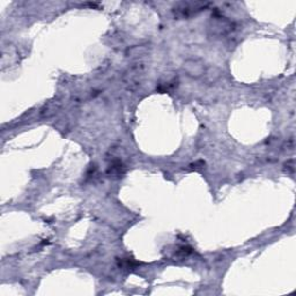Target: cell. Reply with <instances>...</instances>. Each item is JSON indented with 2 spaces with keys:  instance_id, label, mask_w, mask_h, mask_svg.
I'll return each instance as SVG.
<instances>
[{
  "instance_id": "2",
  "label": "cell",
  "mask_w": 296,
  "mask_h": 296,
  "mask_svg": "<svg viewBox=\"0 0 296 296\" xmlns=\"http://www.w3.org/2000/svg\"><path fill=\"white\" fill-rule=\"evenodd\" d=\"M184 71L192 78H199L205 73V65L198 59H189L184 63Z\"/></svg>"
},
{
  "instance_id": "4",
  "label": "cell",
  "mask_w": 296,
  "mask_h": 296,
  "mask_svg": "<svg viewBox=\"0 0 296 296\" xmlns=\"http://www.w3.org/2000/svg\"><path fill=\"white\" fill-rule=\"evenodd\" d=\"M124 173H125L124 164L122 163L120 160H115L114 162L110 164L109 170H108L109 175L115 176V177H122L124 175Z\"/></svg>"
},
{
  "instance_id": "1",
  "label": "cell",
  "mask_w": 296,
  "mask_h": 296,
  "mask_svg": "<svg viewBox=\"0 0 296 296\" xmlns=\"http://www.w3.org/2000/svg\"><path fill=\"white\" fill-rule=\"evenodd\" d=\"M206 2H198V1H187V2H179L175 7V14L179 17H189L191 15L198 13V12L203 11L206 8Z\"/></svg>"
},
{
  "instance_id": "3",
  "label": "cell",
  "mask_w": 296,
  "mask_h": 296,
  "mask_svg": "<svg viewBox=\"0 0 296 296\" xmlns=\"http://www.w3.org/2000/svg\"><path fill=\"white\" fill-rule=\"evenodd\" d=\"M215 23L213 24L212 30L213 33L216 34V35H225V34L229 33L231 29H233V23L230 21H228L226 17H214Z\"/></svg>"
}]
</instances>
